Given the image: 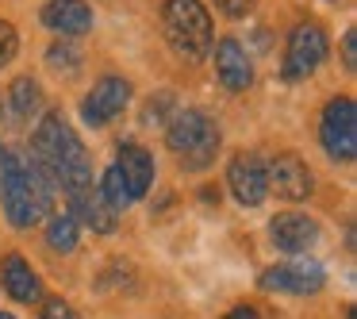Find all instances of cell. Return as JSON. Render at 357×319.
Instances as JSON below:
<instances>
[{
    "label": "cell",
    "mask_w": 357,
    "mask_h": 319,
    "mask_svg": "<svg viewBox=\"0 0 357 319\" xmlns=\"http://www.w3.org/2000/svg\"><path fill=\"white\" fill-rule=\"evenodd\" d=\"M326 285L323 277V265L311 262V258H296V262H284V265H273V269L261 273V288L265 292H292V296H307V292H319Z\"/></svg>",
    "instance_id": "52a82bcc"
},
{
    "label": "cell",
    "mask_w": 357,
    "mask_h": 319,
    "mask_svg": "<svg viewBox=\"0 0 357 319\" xmlns=\"http://www.w3.org/2000/svg\"><path fill=\"white\" fill-rule=\"evenodd\" d=\"M219 12H227V16H250V8H254V0H215Z\"/></svg>",
    "instance_id": "cb8c5ba5"
},
{
    "label": "cell",
    "mask_w": 357,
    "mask_h": 319,
    "mask_svg": "<svg viewBox=\"0 0 357 319\" xmlns=\"http://www.w3.org/2000/svg\"><path fill=\"white\" fill-rule=\"evenodd\" d=\"M269 235H273V246L277 250H284V254H303L307 246H315L319 227L311 223L307 216H300V212H284V216H277L269 223Z\"/></svg>",
    "instance_id": "7c38bea8"
},
{
    "label": "cell",
    "mask_w": 357,
    "mask_h": 319,
    "mask_svg": "<svg viewBox=\"0 0 357 319\" xmlns=\"http://www.w3.org/2000/svg\"><path fill=\"white\" fill-rule=\"evenodd\" d=\"M43 319H77V311H73L62 296H50V300L43 304Z\"/></svg>",
    "instance_id": "7402d4cb"
},
{
    "label": "cell",
    "mask_w": 357,
    "mask_h": 319,
    "mask_svg": "<svg viewBox=\"0 0 357 319\" xmlns=\"http://www.w3.org/2000/svg\"><path fill=\"white\" fill-rule=\"evenodd\" d=\"M0 319H16V316H8V311H0Z\"/></svg>",
    "instance_id": "83f0119b"
},
{
    "label": "cell",
    "mask_w": 357,
    "mask_h": 319,
    "mask_svg": "<svg viewBox=\"0 0 357 319\" xmlns=\"http://www.w3.org/2000/svg\"><path fill=\"white\" fill-rule=\"evenodd\" d=\"M215 73H219V81H223V89H231V93L250 89L254 70H250V58H246V50H242L238 39H223L215 47Z\"/></svg>",
    "instance_id": "4fadbf2b"
},
{
    "label": "cell",
    "mask_w": 357,
    "mask_h": 319,
    "mask_svg": "<svg viewBox=\"0 0 357 319\" xmlns=\"http://www.w3.org/2000/svg\"><path fill=\"white\" fill-rule=\"evenodd\" d=\"M47 242H50V250H58V254H70V250L77 246V219H73L70 212L54 216L50 227H47Z\"/></svg>",
    "instance_id": "e0dca14e"
},
{
    "label": "cell",
    "mask_w": 357,
    "mask_h": 319,
    "mask_svg": "<svg viewBox=\"0 0 357 319\" xmlns=\"http://www.w3.org/2000/svg\"><path fill=\"white\" fill-rule=\"evenodd\" d=\"M165 39L188 62H200L204 54H211V16L200 0H165L162 8Z\"/></svg>",
    "instance_id": "3957f363"
},
{
    "label": "cell",
    "mask_w": 357,
    "mask_h": 319,
    "mask_svg": "<svg viewBox=\"0 0 357 319\" xmlns=\"http://www.w3.org/2000/svg\"><path fill=\"white\" fill-rule=\"evenodd\" d=\"M326 50V31L319 24H300L292 35H288V47H284V66H280V77L284 81H303L323 66Z\"/></svg>",
    "instance_id": "5b68a950"
},
{
    "label": "cell",
    "mask_w": 357,
    "mask_h": 319,
    "mask_svg": "<svg viewBox=\"0 0 357 319\" xmlns=\"http://www.w3.org/2000/svg\"><path fill=\"white\" fill-rule=\"evenodd\" d=\"M12 108H16V116H35L43 108V89L31 77L12 81Z\"/></svg>",
    "instance_id": "ac0fdd59"
},
{
    "label": "cell",
    "mask_w": 357,
    "mask_h": 319,
    "mask_svg": "<svg viewBox=\"0 0 357 319\" xmlns=\"http://www.w3.org/2000/svg\"><path fill=\"white\" fill-rule=\"evenodd\" d=\"M4 154H8V150L0 147V181H4Z\"/></svg>",
    "instance_id": "4316f807"
},
{
    "label": "cell",
    "mask_w": 357,
    "mask_h": 319,
    "mask_svg": "<svg viewBox=\"0 0 357 319\" xmlns=\"http://www.w3.org/2000/svg\"><path fill=\"white\" fill-rule=\"evenodd\" d=\"M127 101H131V85H127L123 77H104L100 85L85 96L81 116H85L89 127H104L112 116H119V112L127 108Z\"/></svg>",
    "instance_id": "9c48e42d"
},
{
    "label": "cell",
    "mask_w": 357,
    "mask_h": 319,
    "mask_svg": "<svg viewBox=\"0 0 357 319\" xmlns=\"http://www.w3.org/2000/svg\"><path fill=\"white\" fill-rule=\"evenodd\" d=\"M169 108H173V96H169V93H162V96H154V101L146 104V116H142V119H146V124H162Z\"/></svg>",
    "instance_id": "603a6c76"
},
{
    "label": "cell",
    "mask_w": 357,
    "mask_h": 319,
    "mask_svg": "<svg viewBox=\"0 0 357 319\" xmlns=\"http://www.w3.org/2000/svg\"><path fill=\"white\" fill-rule=\"evenodd\" d=\"M31 158L54 177V185L66 188V196L93 185V165H89L85 147H81L73 127L66 124L58 112H50V116L39 119L35 139H31Z\"/></svg>",
    "instance_id": "6da1fadb"
},
{
    "label": "cell",
    "mask_w": 357,
    "mask_h": 319,
    "mask_svg": "<svg viewBox=\"0 0 357 319\" xmlns=\"http://www.w3.org/2000/svg\"><path fill=\"white\" fill-rule=\"evenodd\" d=\"M54 177L43 170L35 158L20 162V158L4 154V181H0V193H4V208H8L12 227H35L43 219V212L54 200Z\"/></svg>",
    "instance_id": "7a4b0ae2"
},
{
    "label": "cell",
    "mask_w": 357,
    "mask_h": 319,
    "mask_svg": "<svg viewBox=\"0 0 357 319\" xmlns=\"http://www.w3.org/2000/svg\"><path fill=\"white\" fill-rule=\"evenodd\" d=\"M43 24L62 35H85L93 27V8L85 0H50L43 8Z\"/></svg>",
    "instance_id": "9a60e30c"
},
{
    "label": "cell",
    "mask_w": 357,
    "mask_h": 319,
    "mask_svg": "<svg viewBox=\"0 0 357 319\" xmlns=\"http://www.w3.org/2000/svg\"><path fill=\"white\" fill-rule=\"evenodd\" d=\"M100 196L108 200V208L116 212V216L127 208V204H131V193H127V185H123V177H119L116 165H112V170L100 177Z\"/></svg>",
    "instance_id": "d6986e66"
},
{
    "label": "cell",
    "mask_w": 357,
    "mask_h": 319,
    "mask_svg": "<svg viewBox=\"0 0 357 319\" xmlns=\"http://www.w3.org/2000/svg\"><path fill=\"white\" fill-rule=\"evenodd\" d=\"M227 181H231V193L238 204H246V208H257V204L265 200V165L257 154H234L231 170H227Z\"/></svg>",
    "instance_id": "30bf717a"
},
{
    "label": "cell",
    "mask_w": 357,
    "mask_h": 319,
    "mask_svg": "<svg viewBox=\"0 0 357 319\" xmlns=\"http://www.w3.org/2000/svg\"><path fill=\"white\" fill-rule=\"evenodd\" d=\"M169 150L181 158L185 170H204L219 150V131L204 112L188 108V112H173V124L165 131Z\"/></svg>",
    "instance_id": "277c9868"
},
{
    "label": "cell",
    "mask_w": 357,
    "mask_h": 319,
    "mask_svg": "<svg viewBox=\"0 0 357 319\" xmlns=\"http://www.w3.org/2000/svg\"><path fill=\"white\" fill-rule=\"evenodd\" d=\"M0 281H4V292H8L12 300H20V304H35V300H39V277H35V269L20 254L4 258Z\"/></svg>",
    "instance_id": "2e32d148"
},
{
    "label": "cell",
    "mask_w": 357,
    "mask_h": 319,
    "mask_svg": "<svg viewBox=\"0 0 357 319\" xmlns=\"http://www.w3.org/2000/svg\"><path fill=\"white\" fill-rule=\"evenodd\" d=\"M319 135H323L326 154L338 158V162H349L357 154V108L349 96H338V101L326 104Z\"/></svg>",
    "instance_id": "8992f818"
},
{
    "label": "cell",
    "mask_w": 357,
    "mask_h": 319,
    "mask_svg": "<svg viewBox=\"0 0 357 319\" xmlns=\"http://www.w3.org/2000/svg\"><path fill=\"white\" fill-rule=\"evenodd\" d=\"M116 170H119V177H123L131 200H139V196L150 193V181H154V158L146 154V147H139V142H119Z\"/></svg>",
    "instance_id": "8fae6325"
},
{
    "label": "cell",
    "mask_w": 357,
    "mask_h": 319,
    "mask_svg": "<svg viewBox=\"0 0 357 319\" xmlns=\"http://www.w3.org/2000/svg\"><path fill=\"white\" fill-rule=\"evenodd\" d=\"M70 204H73V212L70 216L73 219H81L85 227H93L96 235H108V231H116V212L108 208V200L100 196V188H77V193H70Z\"/></svg>",
    "instance_id": "5bb4252c"
},
{
    "label": "cell",
    "mask_w": 357,
    "mask_h": 319,
    "mask_svg": "<svg viewBox=\"0 0 357 319\" xmlns=\"http://www.w3.org/2000/svg\"><path fill=\"white\" fill-rule=\"evenodd\" d=\"M357 31H346V39H342V62H346V70H354L357 66Z\"/></svg>",
    "instance_id": "d4e9b609"
},
{
    "label": "cell",
    "mask_w": 357,
    "mask_h": 319,
    "mask_svg": "<svg viewBox=\"0 0 357 319\" xmlns=\"http://www.w3.org/2000/svg\"><path fill=\"white\" fill-rule=\"evenodd\" d=\"M265 188H273L280 200H307L311 196V170L296 154H277L269 162V170H265Z\"/></svg>",
    "instance_id": "ba28073f"
},
{
    "label": "cell",
    "mask_w": 357,
    "mask_h": 319,
    "mask_svg": "<svg viewBox=\"0 0 357 319\" xmlns=\"http://www.w3.org/2000/svg\"><path fill=\"white\" fill-rule=\"evenodd\" d=\"M47 62H50V70H66V73H73L81 66V54L70 47V43H54V47L47 50Z\"/></svg>",
    "instance_id": "ffe728a7"
},
{
    "label": "cell",
    "mask_w": 357,
    "mask_h": 319,
    "mask_svg": "<svg viewBox=\"0 0 357 319\" xmlns=\"http://www.w3.org/2000/svg\"><path fill=\"white\" fill-rule=\"evenodd\" d=\"M16 50H20V35H16V27L8 24V20H0V70L16 58Z\"/></svg>",
    "instance_id": "44dd1931"
},
{
    "label": "cell",
    "mask_w": 357,
    "mask_h": 319,
    "mask_svg": "<svg viewBox=\"0 0 357 319\" xmlns=\"http://www.w3.org/2000/svg\"><path fill=\"white\" fill-rule=\"evenodd\" d=\"M223 319H261V316H257L254 308H246V304H238V308H231Z\"/></svg>",
    "instance_id": "484cf974"
}]
</instances>
